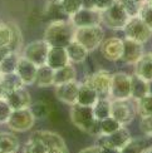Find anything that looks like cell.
Instances as JSON below:
<instances>
[{
    "mask_svg": "<svg viewBox=\"0 0 152 153\" xmlns=\"http://www.w3.org/2000/svg\"><path fill=\"white\" fill-rule=\"evenodd\" d=\"M74 33H75V28L69 22V19L50 22V24L44 31V40L50 47L66 48L74 39Z\"/></svg>",
    "mask_w": 152,
    "mask_h": 153,
    "instance_id": "6da1fadb",
    "label": "cell"
},
{
    "mask_svg": "<svg viewBox=\"0 0 152 153\" xmlns=\"http://www.w3.org/2000/svg\"><path fill=\"white\" fill-rule=\"evenodd\" d=\"M71 120L77 128L88 134L96 137L101 136L99 120L94 117L92 107L80 105L78 103L71 105Z\"/></svg>",
    "mask_w": 152,
    "mask_h": 153,
    "instance_id": "7a4b0ae2",
    "label": "cell"
},
{
    "mask_svg": "<svg viewBox=\"0 0 152 153\" xmlns=\"http://www.w3.org/2000/svg\"><path fill=\"white\" fill-rule=\"evenodd\" d=\"M104 39V31L101 25H92V27L75 28L74 40L80 43L88 52H94L99 48Z\"/></svg>",
    "mask_w": 152,
    "mask_h": 153,
    "instance_id": "3957f363",
    "label": "cell"
},
{
    "mask_svg": "<svg viewBox=\"0 0 152 153\" xmlns=\"http://www.w3.org/2000/svg\"><path fill=\"white\" fill-rule=\"evenodd\" d=\"M101 18H102V23L106 27L113 30H123L126 24L131 19L128 13L126 11V9L119 1H116L108 9L101 11Z\"/></svg>",
    "mask_w": 152,
    "mask_h": 153,
    "instance_id": "277c9868",
    "label": "cell"
},
{
    "mask_svg": "<svg viewBox=\"0 0 152 153\" xmlns=\"http://www.w3.org/2000/svg\"><path fill=\"white\" fill-rule=\"evenodd\" d=\"M123 33L127 39L145 44L152 38V28L148 27L140 16H133L126 24V27L123 28Z\"/></svg>",
    "mask_w": 152,
    "mask_h": 153,
    "instance_id": "5b68a950",
    "label": "cell"
},
{
    "mask_svg": "<svg viewBox=\"0 0 152 153\" xmlns=\"http://www.w3.org/2000/svg\"><path fill=\"white\" fill-rule=\"evenodd\" d=\"M111 100H124L131 99V75L123 72H117L112 74L111 89H110Z\"/></svg>",
    "mask_w": 152,
    "mask_h": 153,
    "instance_id": "8992f818",
    "label": "cell"
},
{
    "mask_svg": "<svg viewBox=\"0 0 152 153\" xmlns=\"http://www.w3.org/2000/svg\"><path fill=\"white\" fill-rule=\"evenodd\" d=\"M35 123V117L29 108L13 111L6 122L8 128L14 132H27L33 128Z\"/></svg>",
    "mask_w": 152,
    "mask_h": 153,
    "instance_id": "52a82bcc",
    "label": "cell"
},
{
    "mask_svg": "<svg viewBox=\"0 0 152 153\" xmlns=\"http://www.w3.org/2000/svg\"><path fill=\"white\" fill-rule=\"evenodd\" d=\"M49 49H50V45L44 39L34 40L24 47L22 55L28 60H30L31 63H34L37 67H40L47 63Z\"/></svg>",
    "mask_w": 152,
    "mask_h": 153,
    "instance_id": "ba28073f",
    "label": "cell"
},
{
    "mask_svg": "<svg viewBox=\"0 0 152 153\" xmlns=\"http://www.w3.org/2000/svg\"><path fill=\"white\" fill-rule=\"evenodd\" d=\"M136 105L132 103L131 99L124 100H112L111 105V117L115 118L122 126L131 123L136 117Z\"/></svg>",
    "mask_w": 152,
    "mask_h": 153,
    "instance_id": "9c48e42d",
    "label": "cell"
},
{
    "mask_svg": "<svg viewBox=\"0 0 152 153\" xmlns=\"http://www.w3.org/2000/svg\"><path fill=\"white\" fill-rule=\"evenodd\" d=\"M112 74L107 71H97L91 75H88L83 83L89 85L97 92L99 98H110V89H111Z\"/></svg>",
    "mask_w": 152,
    "mask_h": 153,
    "instance_id": "30bf717a",
    "label": "cell"
},
{
    "mask_svg": "<svg viewBox=\"0 0 152 153\" xmlns=\"http://www.w3.org/2000/svg\"><path fill=\"white\" fill-rule=\"evenodd\" d=\"M69 22L74 25V28H84L92 25H101L102 18H101V11L96 9L82 8L69 16Z\"/></svg>",
    "mask_w": 152,
    "mask_h": 153,
    "instance_id": "8fae6325",
    "label": "cell"
},
{
    "mask_svg": "<svg viewBox=\"0 0 152 153\" xmlns=\"http://www.w3.org/2000/svg\"><path fill=\"white\" fill-rule=\"evenodd\" d=\"M131 139V133L127 128H124V126H122L118 131L111 133L108 136H99L97 139V146H99V147H115L122 149Z\"/></svg>",
    "mask_w": 152,
    "mask_h": 153,
    "instance_id": "7c38bea8",
    "label": "cell"
},
{
    "mask_svg": "<svg viewBox=\"0 0 152 153\" xmlns=\"http://www.w3.org/2000/svg\"><path fill=\"white\" fill-rule=\"evenodd\" d=\"M101 54L110 62H118L121 60L123 53V39L121 38H107L103 39L102 44L99 45Z\"/></svg>",
    "mask_w": 152,
    "mask_h": 153,
    "instance_id": "4fadbf2b",
    "label": "cell"
},
{
    "mask_svg": "<svg viewBox=\"0 0 152 153\" xmlns=\"http://www.w3.org/2000/svg\"><path fill=\"white\" fill-rule=\"evenodd\" d=\"M143 44L138 43L136 40L123 39V53L121 56V62L126 63V64H136V63L141 59L143 55Z\"/></svg>",
    "mask_w": 152,
    "mask_h": 153,
    "instance_id": "5bb4252c",
    "label": "cell"
},
{
    "mask_svg": "<svg viewBox=\"0 0 152 153\" xmlns=\"http://www.w3.org/2000/svg\"><path fill=\"white\" fill-rule=\"evenodd\" d=\"M79 84L77 80H72L64 83V84L55 85V97L60 102L69 105H73L77 103V97H78V91H79Z\"/></svg>",
    "mask_w": 152,
    "mask_h": 153,
    "instance_id": "9a60e30c",
    "label": "cell"
},
{
    "mask_svg": "<svg viewBox=\"0 0 152 153\" xmlns=\"http://www.w3.org/2000/svg\"><path fill=\"white\" fill-rule=\"evenodd\" d=\"M37 71H38V67L34 64V63H31L27 58H24L23 55H20V59H19L15 73L19 75V78L22 79L24 85L34 84L35 76H37Z\"/></svg>",
    "mask_w": 152,
    "mask_h": 153,
    "instance_id": "2e32d148",
    "label": "cell"
},
{
    "mask_svg": "<svg viewBox=\"0 0 152 153\" xmlns=\"http://www.w3.org/2000/svg\"><path fill=\"white\" fill-rule=\"evenodd\" d=\"M5 100L9 103V105L13 111L25 109V108H29L30 104L33 103V102H31L30 93L24 87L18 88L14 92H11L8 97L5 98Z\"/></svg>",
    "mask_w": 152,
    "mask_h": 153,
    "instance_id": "e0dca14e",
    "label": "cell"
},
{
    "mask_svg": "<svg viewBox=\"0 0 152 153\" xmlns=\"http://www.w3.org/2000/svg\"><path fill=\"white\" fill-rule=\"evenodd\" d=\"M22 87L24 84L16 73L0 74V99H5L11 92Z\"/></svg>",
    "mask_w": 152,
    "mask_h": 153,
    "instance_id": "ac0fdd59",
    "label": "cell"
},
{
    "mask_svg": "<svg viewBox=\"0 0 152 153\" xmlns=\"http://www.w3.org/2000/svg\"><path fill=\"white\" fill-rule=\"evenodd\" d=\"M29 138L38 139L47 148H52V147H67V144L59 134H57L54 132H49V131H35L30 134Z\"/></svg>",
    "mask_w": 152,
    "mask_h": 153,
    "instance_id": "d6986e66",
    "label": "cell"
},
{
    "mask_svg": "<svg viewBox=\"0 0 152 153\" xmlns=\"http://www.w3.org/2000/svg\"><path fill=\"white\" fill-rule=\"evenodd\" d=\"M69 58L67 54L66 48L62 47H50L49 52H48V56H47V63L45 64L49 65L52 69H59L62 67H64L67 64H69Z\"/></svg>",
    "mask_w": 152,
    "mask_h": 153,
    "instance_id": "ffe728a7",
    "label": "cell"
},
{
    "mask_svg": "<svg viewBox=\"0 0 152 153\" xmlns=\"http://www.w3.org/2000/svg\"><path fill=\"white\" fill-rule=\"evenodd\" d=\"M66 50H67L69 62H71L72 64L83 63L87 59L88 54H89V52H88V50L82 45L80 43H78L77 40H74V39L66 47Z\"/></svg>",
    "mask_w": 152,
    "mask_h": 153,
    "instance_id": "44dd1931",
    "label": "cell"
},
{
    "mask_svg": "<svg viewBox=\"0 0 152 153\" xmlns=\"http://www.w3.org/2000/svg\"><path fill=\"white\" fill-rule=\"evenodd\" d=\"M150 92L148 82L140 78L135 73L131 75V99L138 100L145 95H147Z\"/></svg>",
    "mask_w": 152,
    "mask_h": 153,
    "instance_id": "7402d4cb",
    "label": "cell"
},
{
    "mask_svg": "<svg viewBox=\"0 0 152 153\" xmlns=\"http://www.w3.org/2000/svg\"><path fill=\"white\" fill-rule=\"evenodd\" d=\"M135 74L147 82H152V55L151 53L143 54L141 56V59L135 64Z\"/></svg>",
    "mask_w": 152,
    "mask_h": 153,
    "instance_id": "603a6c76",
    "label": "cell"
},
{
    "mask_svg": "<svg viewBox=\"0 0 152 153\" xmlns=\"http://www.w3.org/2000/svg\"><path fill=\"white\" fill-rule=\"evenodd\" d=\"M77 79V71L72 63L54 71V87Z\"/></svg>",
    "mask_w": 152,
    "mask_h": 153,
    "instance_id": "cb8c5ba5",
    "label": "cell"
},
{
    "mask_svg": "<svg viewBox=\"0 0 152 153\" xmlns=\"http://www.w3.org/2000/svg\"><path fill=\"white\" fill-rule=\"evenodd\" d=\"M98 94L93 88L87 85L86 83H80L79 84V91H78V97H77V103L80 105H87L92 107L98 99Z\"/></svg>",
    "mask_w": 152,
    "mask_h": 153,
    "instance_id": "d4e9b609",
    "label": "cell"
},
{
    "mask_svg": "<svg viewBox=\"0 0 152 153\" xmlns=\"http://www.w3.org/2000/svg\"><path fill=\"white\" fill-rule=\"evenodd\" d=\"M38 87L47 88L54 84V69H52L49 65L44 64L38 67L37 76H35V83Z\"/></svg>",
    "mask_w": 152,
    "mask_h": 153,
    "instance_id": "484cf974",
    "label": "cell"
},
{
    "mask_svg": "<svg viewBox=\"0 0 152 153\" xmlns=\"http://www.w3.org/2000/svg\"><path fill=\"white\" fill-rule=\"evenodd\" d=\"M111 105L112 100L110 98H98L96 103L92 105L93 114L96 119L102 120L104 118L111 117Z\"/></svg>",
    "mask_w": 152,
    "mask_h": 153,
    "instance_id": "4316f807",
    "label": "cell"
},
{
    "mask_svg": "<svg viewBox=\"0 0 152 153\" xmlns=\"http://www.w3.org/2000/svg\"><path fill=\"white\" fill-rule=\"evenodd\" d=\"M0 151L16 153L19 151V139L9 132L0 133Z\"/></svg>",
    "mask_w": 152,
    "mask_h": 153,
    "instance_id": "83f0119b",
    "label": "cell"
},
{
    "mask_svg": "<svg viewBox=\"0 0 152 153\" xmlns=\"http://www.w3.org/2000/svg\"><path fill=\"white\" fill-rule=\"evenodd\" d=\"M19 59H20V53L10 52L3 60H0V74L15 73Z\"/></svg>",
    "mask_w": 152,
    "mask_h": 153,
    "instance_id": "f1b7e54d",
    "label": "cell"
},
{
    "mask_svg": "<svg viewBox=\"0 0 152 153\" xmlns=\"http://www.w3.org/2000/svg\"><path fill=\"white\" fill-rule=\"evenodd\" d=\"M148 148L147 139L132 138L131 141L121 149V153H146Z\"/></svg>",
    "mask_w": 152,
    "mask_h": 153,
    "instance_id": "f546056e",
    "label": "cell"
},
{
    "mask_svg": "<svg viewBox=\"0 0 152 153\" xmlns=\"http://www.w3.org/2000/svg\"><path fill=\"white\" fill-rule=\"evenodd\" d=\"M136 109L137 114L141 118L151 117L152 116V94H147L141 99L136 100Z\"/></svg>",
    "mask_w": 152,
    "mask_h": 153,
    "instance_id": "4dcf8cb0",
    "label": "cell"
},
{
    "mask_svg": "<svg viewBox=\"0 0 152 153\" xmlns=\"http://www.w3.org/2000/svg\"><path fill=\"white\" fill-rule=\"evenodd\" d=\"M122 127V124L117 122L113 117L104 118L99 120V129H101V136H108L111 133L118 131Z\"/></svg>",
    "mask_w": 152,
    "mask_h": 153,
    "instance_id": "1f68e13d",
    "label": "cell"
},
{
    "mask_svg": "<svg viewBox=\"0 0 152 153\" xmlns=\"http://www.w3.org/2000/svg\"><path fill=\"white\" fill-rule=\"evenodd\" d=\"M121 3V5L126 9V11L128 13V15L131 18L138 16L140 10L143 6V4L146 3V0H117Z\"/></svg>",
    "mask_w": 152,
    "mask_h": 153,
    "instance_id": "d6a6232c",
    "label": "cell"
},
{
    "mask_svg": "<svg viewBox=\"0 0 152 153\" xmlns=\"http://www.w3.org/2000/svg\"><path fill=\"white\" fill-rule=\"evenodd\" d=\"M13 39L11 23L0 22V47H9Z\"/></svg>",
    "mask_w": 152,
    "mask_h": 153,
    "instance_id": "836d02e7",
    "label": "cell"
},
{
    "mask_svg": "<svg viewBox=\"0 0 152 153\" xmlns=\"http://www.w3.org/2000/svg\"><path fill=\"white\" fill-rule=\"evenodd\" d=\"M59 3H60V6H62L63 11L66 13V15L68 18L83 8V3H82V0H60Z\"/></svg>",
    "mask_w": 152,
    "mask_h": 153,
    "instance_id": "e575fe53",
    "label": "cell"
},
{
    "mask_svg": "<svg viewBox=\"0 0 152 153\" xmlns=\"http://www.w3.org/2000/svg\"><path fill=\"white\" fill-rule=\"evenodd\" d=\"M48 148L38 139L29 138V141L24 144L23 153H47Z\"/></svg>",
    "mask_w": 152,
    "mask_h": 153,
    "instance_id": "d590c367",
    "label": "cell"
},
{
    "mask_svg": "<svg viewBox=\"0 0 152 153\" xmlns=\"http://www.w3.org/2000/svg\"><path fill=\"white\" fill-rule=\"evenodd\" d=\"M11 28H13V39L10 43V49L13 52H18L20 53L22 50V44H23V36H22V31L19 29V27L16 24L11 23Z\"/></svg>",
    "mask_w": 152,
    "mask_h": 153,
    "instance_id": "8d00e7d4",
    "label": "cell"
},
{
    "mask_svg": "<svg viewBox=\"0 0 152 153\" xmlns=\"http://www.w3.org/2000/svg\"><path fill=\"white\" fill-rule=\"evenodd\" d=\"M29 109L33 113V116L37 118H45L49 114V107L44 103V102H35V103H31Z\"/></svg>",
    "mask_w": 152,
    "mask_h": 153,
    "instance_id": "74e56055",
    "label": "cell"
},
{
    "mask_svg": "<svg viewBox=\"0 0 152 153\" xmlns=\"http://www.w3.org/2000/svg\"><path fill=\"white\" fill-rule=\"evenodd\" d=\"M13 109L5 99H0V124H6Z\"/></svg>",
    "mask_w": 152,
    "mask_h": 153,
    "instance_id": "f35d334b",
    "label": "cell"
},
{
    "mask_svg": "<svg viewBox=\"0 0 152 153\" xmlns=\"http://www.w3.org/2000/svg\"><path fill=\"white\" fill-rule=\"evenodd\" d=\"M138 16H140L142 20L148 25V27L152 28V5H150L147 1L145 3L143 6L141 8V10H140Z\"/></svg>",
    "mask_w": 152,
    "mask_h": 153,
    "instance_id": "ab89813d",
    "label": "cell"
},
{
    "mask_svg": "<svg viewBox=\"0 0 152 153\" xmlns=\"http://www.w3.org/2000/svg\"><path fill=\"white\" fill-rule=\"evenodd\" d=\"M140 128H141V132L145 136H146L147 138H150V139H152V116L141 118Z\"/></svg>",
    "mask_w": 152,
    "mask_h": 153,
    "instance_id": "60d3db41",
    "label": "cell"
},
{
    "mask_svg": "<svg viewBox=\"0 0 152 153\" xmlns=\"http://www.w3.org/2000/svg\"><path fill=\"white\" fill-rule=\"evenodd\" d=\"M117 0H94V9L98 11H103L113 5Z\"/></svg>",
    "mask_w": 152,
    "mask_h": 153,
    "instance_id": "b9f144b4",
    "label": "cell"
},
{
    "mask_svg": "<svg viewBox=\"0 0 152 153\" xmlns=\"http://www.w3.org/2000/svg\"><path fill=\"white\" fill-rule=\"evenodd\" d=\"M78 153H101V147L97 144L91 146V147H87L84 149H80Z\"/></svg>",
    "mask_w": 152,
    "mask_h": 153,
    "instance_id": "7bdbcfd3",
    "label": "cell"
},
{
    "mask_svg": "<svg viewBox=\"0 0 152 153\" xmlns=\"http://www.w3.org/2000/svg\"><path fill=\"white\" fill-rule=\"evenodd\" d=\"M47 153H69L67 147H52L48 148Z\"/></svg>",
    "mask_w": 152,
    "mask_h": 153,
    "instance_id": "ee69618b",
    "label": "cell"
},
{
    "mask_svg": "<svg viewBox=\"0 0 152 153\" xmlns=\"http://www.w3.org/2000/svg\"><path fill=\"white\" fill-rule=\"evenodd\" d=\"M10 52H13L10 47H0V60H3Z\"/></svg>",
    "mask_w": 152,
    "mask_h": 153,
    "instance_id": "f6af8a7d",
    "label": "cell"
},
{
    "mask_svg": "<svg viewBox=\"0 0 152 153\" xmlns=\"http://www.w3.org/2000/svg\"><path fill=\"white\" fill-rule=\"evenodd\" d=\"M101 153H121V149L115 147H101Z\"/></svg>",
    "mask_w": 152,
    "mask_h": 153,
    "instance_id": "bcb514c9",
    "label": "cell"
},
{
    "mask_svg": "<svg viewBox=\"0 0 152 153\" xmlns=\"http://www.w3.org/2000/svg\"><path fill=\"white\" fill-rule=\"evenodd\" d=\"M148 85H150V94H152V82H148Z\"/></svg>",
    "mask_w": 152,
    "mask_h": 153,
    "instance_id": "7dc6e473",
    "label": "cell"
},
{
    "mask_svg": "<svg viewBox=\"0 0 152 153\" xmlns=\"http://www.w3.org/2000/svg\"><path fill=\"white\" fill-rule=\"evenodd\" d=\"M146 153H152V146H148V148H147Z\"/></svg>",
    "mask_w": 152,
    "mask_h": 153,
    "instance_id": "c3c4849f",
    "label": "cell"
},
{
    "mask_svg": "<svg viewBox=\"0 0 152 153\" xmlns=\"http://www.w3.org/2000/svg\"><path fill=\"white\" fill-rule=\"evenodd\" d=\"M146 1H147L150 5H152V0H146Z\"/></svg>",
    "mask_w": 152,
    "mask_h": 153,
    "instance_id": "681fc988",
    "label": "cell"
},
{
    "mask_svg": "<svg viewBox=\"0 0 152 153\" xmlns=\"http://www.w3.org/2000/svg\"><path fill=\"white\" fill-rule=\"evenodd\" d=\"M49 1H60V0H49Z\"/></svg>",
    "mask_w": 152,
    "mask_h": 153,
    "instance_id": "f907efd6",
    "label": "cell"
},
{
    "mask_svg": "<svg viewBox=\"0 0 152 153\" xmlns=\"http://www.w3.org/2000/svg\"><path fill=\"white\" fill-rule=\"evenodd\" d=\"M0 153H8V152H3V151H0Z\"/></svg>",
    "mask_w": 152,
    "mask_h": 153,
    "instance_id": "816d5d0a",
    "label": "cell"
},
{
    "mask_svg": "<svg viewBox=\"0 0 152 153\" xmlns=\"http://www.w3.org/2000/svg\"><path fill=\"white\" fill-rule=\"evenodd\" d=\"M150 53H151V55H152V48H151V52H150Z\"/></svg>",
    "mask_w": 152,
    "mask_h": 153,
    "instance_id": "f5cc1de1",
    "label": "cell"
}]
</instances>
